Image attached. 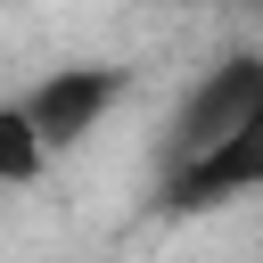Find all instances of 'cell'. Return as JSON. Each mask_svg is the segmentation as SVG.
Listing matches in <instances>:
<instances>
[{
    "mask_svg": "<svg viewBox=\"0 0 263 263\" xmlns=\"http://www.w3.org/2000/svg\"><path fill=\"white\" fill-rule=\"evenodd\" d=\"M123 99V74L115 66H58L49 82H33L25 90V107H33V123H41V140L49 148H74V140H90L99 132V115Z\"/></svg>",
    "mask_w": 263,
    "mask_h": 263,
    "instance_id": "cell-2",
    "label": "cell"
},
{
    "mask_svg": "<svg viewBox=\"0 0 263 263\" xmlns=\"http://www.w3.org/2000/svg\"><path fill=\"white\" fill-rule=\"evenodd\" d=\"M49 140H41V123H33V107L25 99H0V189H33L41 173H49Z\"/></svg>",
    "mask_w": 263,
    "mask_h": 263,
    "instance_id": "cell-3",
    "label": "cell"
},
{
    "mask_svg": "<svg viewBox=\"0 0 263 263\" xmlns=\"http://www.w3.org/2000/svg\"><path fill=\"white\" fill-rule=\"evenodd\" d=\"M238 197H263V82L247 90V107L205 148L164 164V205L173 214H214V205H238Z\"/></svg>",
    "mask_w": 263,
    "mask_h": 263,
    "instance_id": "cell-1",
    "label": "cell"
}]
</instances>
